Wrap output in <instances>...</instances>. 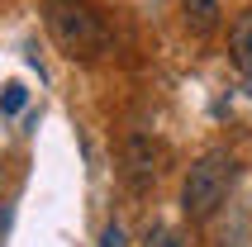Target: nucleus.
<instances>
[{
    "label": "nucleus",
    "mask_w": 252,
    "mask_h": 247,
    "mask_svg": "<svg viewBox=\"0 0 252 247\" xmlns=\"http://www.w3.org/2000/svg\"><path fill=\"white\" fill-rule=\"evenodd\" d=\"M43 24L57 38L67 57H95L105 53V24L81 0H43Z\"/></svg>",
    "instance_id": "nucleus-1"
},
{
    "label": "nucleus",
    "mask_w": 252,
    "mask_h": 247,
    "mask_svg": "<svg viewBox=\"0 0 252 247\" xmlns=\"http://www.w3.org/2000/svg\"><path fill=\"white\" fill-rule=\"evenodd\" d=\"M233 157H228L224 148H214V152H205L195 166H190V176H186V185H181V209H186V219L190 223H200V219H210L214 209L228 200V185H233Z\"/></svg>",
    "instance_id": "nucleus-2"
},
{
    "label": "nucleus",
    "mask_w": 252,
    "mask_h": 247,
    "mask_svg": "<svg viewBox=\"0 0 252 247\" xmlns=\"http://www.w3.org/2000/svg\"><path fill=\"white\" fill-rule=\"evenodd\" d=\"M124 176L133 190H148L157 181V143L148 133H133L128 138V148H124Z\"/></svg>",
    "instance_id": "nucleus-3"
},
{
    "label": "nucleus",
    "mask_w": 252,
    "mask_h": 247,
    "mask_svg": "<svg viewBox=\"0 0 252 247\" xmlns=\"http://www.w3.org/2000/svg\"><path fill=\"white\" fill-rule=\"evenodd\" d=\"M181 19L195 38H210L219 29V0H181Z\"/></svg>",
    "instance_id": "nucleus-4"
},
{
    "label": "nucleus",
    "mask_w": 252,
    "mask_h": 247,
    "mask_svg": "<svg viewBox=\"0 0 252 247\" xmlns=\"http://www.w3.org/2000/svg\"><path fill=\"white\" fill-rule=\"evenodd\" d=\"M228 48H233V62L238 71H252V10H243L228 29Z\"/></svg>",
    "instance_id": "nucleus-5"
},
{
    "label": "nucleus",
    "mask_w": 252,
    "mask_h": 247,
    "mask_svg": "<svg viewBox=\"0 0 252 247\" xmlns=\"http://www.w3.org/2000/svg\"><path fill=\"white\" fill-rule=\"evenodd\" d=\"M24 105H29V91L19 81H10V86H5V95H0V114H19Z\"/></svg>",
    "instance_id": "nucleus-6"
},
{
    "label": "nucleus",
    "mask_w": 252,
    "mask_h": 247,
    "mask_svg": "<svg viewBox=\"0 0 252 247\" xmlns=\"http://www.w3.org/2000/svg\"><path fill=\"white\" fill-rule=\"evenodd\" d=\"M143 247H186V243H181V233H176V228H148Z\"/></svg>",
    "instance_id": "nucleus-7"
},
{
    "label": "nucleus",
    "mask_w": 252,
    "mask_h": 247,
    "mask_svg": "<svg viewBox=\"0 0 252 247\" xmlns=\"http://www.w3.org/2000/svg\"><path fill=\"white\" fill-rule=\"evenodd\" d=\"M100 247H124V228H119V223H110V228L100 233Z\"/></svg>",
    "instance_id": "nucleus-8"
}]
</instances>
